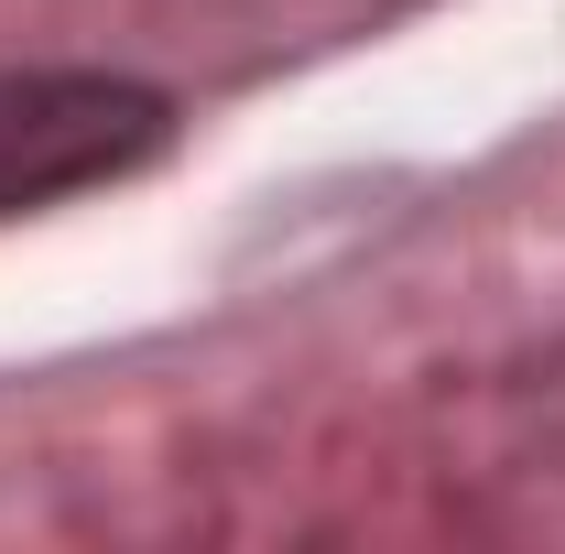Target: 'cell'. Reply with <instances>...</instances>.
<instances>
[{
	"mask_svg": "<svg viewBox=\"0 0 565 554\" xmlns=\"http://www.w3.org/2000/svg\"><path fill=\"white\" fill-rule=\"evenodd\" d=\"M174 131L163 87L109 66H11L0 76V217H33L55 196L141 174Z\"/></svg>",
	"mask_w": 565,
	"mask_h": 554,
	"instance_id": "6da1fadb",
	"label": "cell"
}]
</instances>
